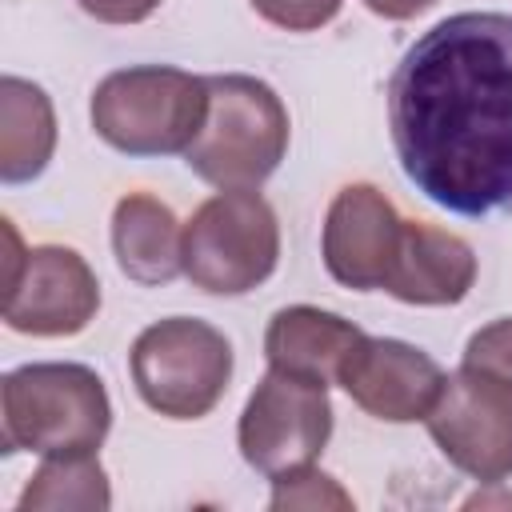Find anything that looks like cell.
<instances>
[{"label": "cell", "instance_id": "cell-1", "mask_svg": "<svg viewBox=\"0 0 512 512\" xmlns=\"http://www.w3.org/2000/svg\"><path fill=\"white\" fill-rule=\"evenodd\" d=\"M388 132L404 176L456 216L512 212V16L432 24L388 80Z\"/></svg>", "mask_w": 512, "mask_h": 512}, {"label": "cell", "instance_id": "cell-2", "mask_svg": "<svg viewBox=\"0 0 512 512\" xmlns=\"http://www.w3.org/2000/svg\"><path fill=\"white\" fill-rule=\"evenodd\" d=\"M4 452L88 456L112 428L104 380L88 364L44 360L20 364L0 388Z\"/></svg>", "mask_w": 512, "mask_h": 512}, {"label": "cell", "instance_id": "cell-3", "mask_svg": "<svg viewBox=\"0 0 512 512\" xmlns=\"http://www.w3.org/2000/svg\"><path fill=\"white\" fill-rule=\"evenodd\" d=\"M208 80V116L184 164L220 192H256L288 152V108L272 84L224 72Z\"/></svg>", "mask_w": 512, "mask_h": 512}, {"label": "cell", "instance_id": "cell-4", "mask_svg": "<svg viewBox=\"0 0 512 512\" xmlns=\"http://www.w3.org/2000/svg\"><path fill=\"white\" fill-rule=\"evenodd\" d=\"M92 128L128 156L188 152L208 116V80L172 64H132L108 72L92 92Z\"/></svg>", "mask_w": 512, "mask_h": 512}, {"label": "cell", "instance_id": "cell-5", "mask_svg": "<svg viewBox=\"0 0 512 512\" xmlns=\"http://www.w3.org/2000/svg\"><path fill=\"white\" fill-rule=\"evenodd\" d=\"M140 400L168 420L208 416L232 380V344L220 328L196 316L148 324L128 352Z\"/></svg>", "mask_w": 512, "mask_h": 512}, {"label": "cell", "instance_id": "cell-6", "mask_svg": "<svg viewBox=\"0 0 512 512\" xmlns=\"http://www.w3.org/2000/svg\"><path fill=\"white\" fill-rule=\"evenodd\" d=\"M280 260V224L260 192H216L184 224V276L208 296L260 288Z\"/></svg>", "mask_w": 512, "mask_h": 512}, {"label": "cell", "instance_id": "cell-7", "mask_svg": "<svg viewBox=\"0 0 512 512\" xmlns=\"http://www.w3.org/2000/svg\"><path fill=\"white\" fill-rule=\"evenodd\" d=\"M8 236V272H4V324L24 336H76L100 312V280L76 248L36 244L20 248L12 220Z\"/></svg>", "mask_w": 512, "mask_h": 512}, {"label": "cell", "instance_id": "cell-8", "mask_svg": "<svg viewBox=\"0 0 512 512\" xmlns=\"http://www.w3.org/2000/svg\"><path fill=\"white\" fill-rule=\"evenodd\" d=\"M440 456L480 484L512 476V380L460 364L424 416Z\"/></svg>", "mask_w": 512, "mask_h": 512}, {"label": "cell", "instance_id": "cell-9", "mask_svg": "<svg viewBox=\"0 0 512 512\" xmlns=\"http://www.w3.org/2000/svg\"><path fill=\"white\" fill-rule=\"evenodd\" d=\"M328 436H332L328 388L276 368H268V376L252 388L236 424V444L244 464L268 480L316 464Z\"/></svg>", "mask_w": 512, "mask_h": 512}, {"label": "cell", "instance_id": "cell-10", "mask_svg": "<svg viewBox=\"0 0 512 512\" xmlns=\"http://www.w3.org/2000/svg\"><path fill=\"white\" fill-rule=\"evenodd\" d=\"M336 384L376 420L412 424L424 420L444 388V368L416 344L392 336H360L344 356Z\"/></svg>", "mask_w": 512, "mask_h": 512}, {"label": "cell", "instance_id": "cell-11", "mask_svg": "<svg viewBox=\"0 0 512 512\" xmlns=\"http://www.w3.org/2000/svg\"><path fill=\"white\" fill-rule=\"evenodd\" d=\"M400 232L404 216L376 184H344L328 204L320 236L328 276L352 292L384 288V276L400 248Z\"/></svg>", "mask_w": 512, "mask_h": 512}, {"label": "cell", "instance_id": "cell-12", "mask_svg": "<svg viewBox=\"0 0 512 512\" xmlns=\"http://www.w3.org/2000/svg\"><path fill=\"white\" fill-rule=\"evenodd\" d=\"M472 284H476V252L464 236L424 220H404L400 248L384 276L388 296L420 308H448L460 304Z\"/></svg>", "mask_w": 512, "mask_h": 512}, {"label": "cell", "instance_id": "cell-13", "mask_svg": "<svg viewBox=\"0 0 512 512\" xmlns=\"http://www.w3.org/2000/svg\"><path fill=\"white\" fill-rule=\"evenodd\" d=\"M360 328L352 320H344L340 312H324L312 304H292L280 308L268 320L264 332V356L268 368L276 372H292L316 384H336L344 356L360 344Z\"/></svg>", "mask_w": 512, "mask_h": 512}, {"label": "cell", "instance_id": "cell-14", "mask_svg": "<svg viewBox=\"0 0 512 512\" xmlns=\"http://www.w3.org/2000/svg\"><path fill=\"white\" fill-rule=\"evenodd\" d=\"M112 252L128 280L156 288L184 272V228L152 192H128L112 208Z\"/></svg>", "mask_w": 512, "mask_h": 512}, {"label": "cell", "instance_id": "cell-15", "mask_svg": "<svg viewBox=\"0 0 512 512\" xmlns=\"http://www.w3.org/2000/svg\"><path fill=\"white\" fill-rule=\"evenodd\" d=\"M56 152V112L40 84L4 76L0 80V180H36Z\"/></svg>", "mask_w": 512, "mask_h": 512}, {"label": "cell", "instance_id": "cell-16", "mask_svg": "<svg viewBox=\"0 0 512 512\" xmlns=\"http://www.w3.org/2000/svg\"><path fill=\"white\" fill-rule=\"evenodd\" d=\"M112 504L108 472L100 468L96 452L88 456H44V464L32 472L28 488L20 492L16 508H80V512H104Z\"/></svg>", "mask_w": 512, "mask_h": 512}, {"label": "cell", "instance_id": "cell-17", "mask_svg": "<svg viewBox=\"0 0 512 512\" xmlns=\"http://www.w3.org/2000/svg\"><path fill=\"white\" fill-rule=\"evenodd\" d=\"M268 508H276V512H284V508H352V496L328 472H320L316 464H304V468L272 476Z\"/></svg>", "mask_w": 512, "mask_h": 512}, {"label": "cell", "instance_id": "cell-18", "mask_svg": "<svg viewBox=\"0 0 512 512\" xmlns=\"http://www.w3.org/2000/svg\"><path fill=\"white\" fill-rule=\"evenodd\" d=\"M460 364L468 368H484L492 376H504L512 380V316H500L484 328H476L464 344V356Z\"/></svg>", "mask_w": 512, "mask_h": 512}, {"label": "cell", "instance_id": "cell-19", "mask_svg": "<svg viewBox=\"0 0 512 512\" xmlns=\"http://www.w3.org/2000/svg\"><path fill=\"white\" fill-rule=\"evenodd\" d=\"M344 0H252V8L284 32H316L336 20Z\"/></svg>", "mask_w": 512, "mask_h": 512}, {"label": "cell", "instance_id": "cell-20", "mask_svg": "<svg viewBox=\"0 0 512 512\" xmlns=\"http://www.w3.org/2000/svg\"><path fill=\"white\" fill-rule=\"evenodd\" d=\"M92 20L100 24H140L148 20L164 0H76Z\"/></svg>", "mask_w": 512, "mask_h": 512}, {"label": "cell", "instance_id": "cell-21", "mask_svg": "<svg viewBox=\"0 0 512 512\" xmlns=\"http://www.w3.org/2000/svg\"><path fill=\"white\" fill-rule=\"evenodd\" d=\"M372 16H384V20H412L420 16L424 8H432L436 0H360Z\"/></svg>", "mask_w": 512, "mask_h": 512}]
</instances>
